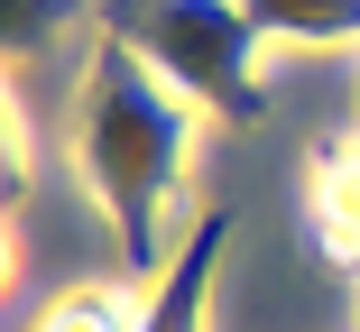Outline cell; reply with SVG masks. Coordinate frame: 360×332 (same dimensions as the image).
<instances>
[{"mask_svg": "<svg viewBox=\"0 0 360 332\" xmlns=\"http://www.w3.org/2000/svg\"><path fill=\"white\" fill-rule=\"evenodd\" d=\"M203 111L158 74L148 55H129L111 28H93V55H84V84H75V166L93 185L102 222L120 231L129 249V277L158 286L176 268V213H185V175H194V139H203Z\"/></svg>", "mask_w": 360, "mask_h": 332, "instance_id": "obj_1", "label": "cell"}, {"mask_svg": "<svg viewBox=\"0 0 360 332\" xmlns=\"http://www.w3.org/2000/svg\"><path fill=\"white\" fill-rule=\"evenodd\" d=\"M102 28L129 55H148L212 129L268 120V37L250 0H102Z\"/></svg>", "mask_w": 360, "mask_h": 332, "instance_id": "obj_2", "label": "cell"}, {"mask_svg": "<svg viewBox=\"0 0 360 332\" xmlns=\"http://www.w3.org/2000/svg\"><path fill=\"white\" fill-rule=\"evenodd\" d=\"M222 249H231V213H194L176 268L148 286V323L139 332H212V286H222Z\"/></svg>", "mask_w": 360, "mask_h": 332, "instance_id": "obj_3", "label": "cell"}, {"mask_svg": "<svg viewBox=\"0 0 360 332\" xmlns=\"http://www.w3.org/2000/svg\"><path fill=\"white\" fill-rule=\"evenodd\" d=\"M305 222H314V249L333 258V268H360V139H333V148H314Z\"/></svg>", "mask_w": 360, "mask_h": 332, "instance_id": "obj_4", "label": "cell"}, {"mask_svg": "<svg viewBox=\"0 0 360 332\" xmlns=\"http://www.w3.org/2000/svg\"><path fill=\"white\" fill-rule=\"evenodd\" d=\"M148 323V286L139 277H93V286H65L28 332H139Z\"/></svg>", "mask_w": 360, "mask_h": 332, "instance_id": "obj_5", "label": "cell"}, {"mask_svg": "<svg viewBox=\"0 0 360 332\" xmlns=\"http://www.w3.org/2000/svg\"><path fill=\"white\" fill-rule=\"evenodd\" d=\"M268 46H360V0H250Z\"/></svg>", "mask_w": 360, "mask_h": 332, "instance_id": "obj_6", "label": "cell"}, {"mask_svg": "<svg viewBox=\"0 0 360 332\" xmlns=\"http://www.w3.org/2000/svg\"><path fill=\"white\" fill-rule=\"evenodd\" d=\"M65 28H75V0H10V55H46Z\"/></svg>", "mask_w": 360, "mask_h": 332, "instance_id": "obj_7", "label": "cell"}]
</instances>
